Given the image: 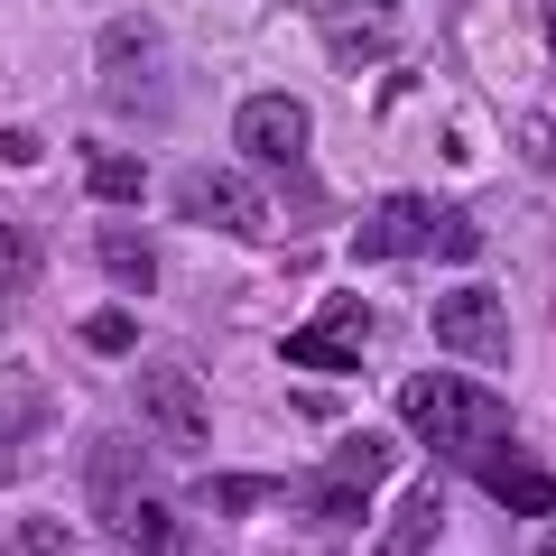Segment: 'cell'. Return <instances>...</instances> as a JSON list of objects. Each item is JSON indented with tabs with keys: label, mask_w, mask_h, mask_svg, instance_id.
<instances>
[{
	"label": "cell",
	"mask_w": 556,
	"mask_h": 556,
	"mask_svg": "<svg viewBox=\"0 0 556 556\" xmlns=\"http://www.w3.org/2000/svg\"><path fill=\"white\" fill-rule=\"evenodd\" d=\"M399 427H408L417 445H437L445 464H482L492 445H510V408H501L482 380H464V371H417L408 390H399Z\"/></svg>",
	"instance_id": "cell-1"
},
{
	"label": "cell",
	"mask_w": 556,
	"mask_h": 556,
	"mask_svg": "<svg viewBox=\"0 0 556 556\" xmlns=\"http://www.w3.org/2000/svg\"><path fill=\"white\" fill-rule=\"evenodd\" d=\"M102 65V102H121V112H167V38L159 20H112L93 47Z\"/></svg>",
	"instance_id": "cell-2"
},
{
	"label": "cell",
	"mask_w": 556,
	"mask_h": 556,
	"mask_svg": "<svg viewBox=\"0 0 556 556\" xmlns=\"http://www.w3.org/2000/svg\"><path fill=\"white\" fill-rule=\"evenodd\" d=\"M177 214L204 223V232H223V241H260L269 232V195H260L241 167H214V159L177 177Z\"/></svg>",
	"instance_id": "cell-3"
},
{
	"label": "cell",
	"mask_w": 556,
	"mask_h": 556,
	"mask_svg": "<svg viewBox=\"0 0 556 556\" xmlns=\"http://www.w3.org/2000/svg\"><path fill=\"white\" fill-rule=\"evenodd\" d=\"M437 343L455 362H473V371H501L510 362V316H501L492 288H445L437 298Z\"/></svg>",
	"instance_id": "cell-4"
},
{
	"label": "cell",
	"mask_w": 556,
	"mask_h": 556,
	"mask_svg": "<svg viewBox=\"0 0 556 556\" xmlns=\"http://www.w3.org/2000/svg\"><path fill=\"white\" fill-rule=\"evenodd\" d=\"M232 149L251 167H288V177H298L306 167V102L298 93H251L232 112Z\"/></svg>",
	"instance_id": "cell-5"
},
{
	"label": "cell",
	"mask_w": 556,
	"mask_h": 556,
	"mask_svg": "<svg viewBox=\"0 0 556 556\" xmlns=\"http://www.w3.org/2000/svg\"><path fill=\"white\" fill-rule=\"evenodd\" d=\"M437 223H445V204H427V195H380L371 223L353 232V251H362V260H427V251H437Z\"/></svg>",
	"instance_id": "cell-6"
},
{
	"label": "cell",
	"mask_w": 556,
	"mask_h": 556,
	"mask_svg": "<svg viewBox=\"0 0 556 556\" xmlns=\"http://www.w3.org/2000/svg\"><path fill=\"white\" fill-rule=\"evenodd\" d=\"M139 417H149L167 445H204V390H195V371H186V362H149V371H139Z\"/></svg>",
	"instance_id": "cell-7"
},
{
	"label": "cell",
	"mask_w": 556,
	"mask_h": 556,
	"mask_svg": "<svg viewBox=\"0 0 556 556\" xmlns=\"http://www.w3.org/2000/svg\"><path fill=\"white\" fill-rule=\"evenodd\" d=\"M362 343H371V306H362V298H334L316 325H306V334H288V362H306V371H334V380H343V371L362 362Z\"/></svg>",
	"instance_id": "cell-8"
},
{
	"label": "cell",
	"mask_w": 556,
	"mask_h": 556,
	"mask_svg": "<svg viewBox=\"0 0 556 556\" xmlns=\"http://www.w3.org/2000/svg\"><path fill=\"white\" fill-rule=\"evenodd\" d=\"M473 482L501 501V510H519V519H547L556 510V473L529 455V445H492V455L473 464Z\"/></svg>",
	"instance_id": "cell-9"
},
{
	"label": "cell",
	"mask_w": 556,
	"mask_h": 556,
	"mask_svg": "<svg viewBox=\"0 0 556 556\" xmlns=\"http://www.w3.org/2000/svg\"><path fill=\"white\" fill-rule=\"evenodd\" d=\"M325 38H334V75H362L371 56H390V38H399V0H334Z\"/></svg>",
	"instance_id": "cell-10"
},
{
	"label": "cell",
	"mask_w": 556,
	"mask_h": 556,
	"mask_svg": "<svg viewBox=\"0 0 556 556\" xmlns=\"http://www.w3.org/2000/svg\"><path fill=\"white\" fill-rule=\"evenodd\" d=\"M93 260H102V278H112L121 298H149V288H159V251H149V232H139V223H102Z\"/></svg>",
	"instance_id": "cell-11"
},
{
	"label": "cell",
	"mask_w": 556,
	"mask_h": 556,
	"mask_svg": "<svg viewBox=\"0 0 556 556\" xmlns=\"http://www.w3.org/2000/svg\"><path fill=\"white\" fill-rule=\"evenodd\" d=\"M84 492H93L102 519H121V501H139V445L93 437V455H84Z\"/></svg>",
	"instance_id": "cell-12"
},
{
	"label": "cell",
	"mask_w": 556,
	"mask_h": 556,
	"mask_svg": "<svg viewBox=\"0 0 556 556\" xmlns=\"http://www.w3.org/2000/svg\"><path fill=\"white\" fill-rule=\"evenodd\" d=\"M112 529H121V547H130V556H186V519L167 510L159 492L121 501V519H112Z\"/></svg>",
	"instance_id": "cell-13"
},
{
	"label": "cell",
	"mask_w": 556,
	"mask_h": 556,
	"mask_svg": "<svg viewBox=\"0 0 556 556\" xmlns=\"http://www.w3.org/2000/svg\"><path fill=\"white\" fill-rule=\"evenodd\" d=\"M437 519H445L437 482H417V492L399 501V519H390V538H380V556H427V547H437Z\"/></svg>",
	"instance_id": "cell-14"
},
{
	"label": "cell",
	"mask_w": 556,
	"mask_h": 556,
	"mask_svg": "<svg viewBox=\"0 0 556 556\" xmlns=\"http://www.w3.org/2000/svg\"><path fill=\"white\" fill-rule=\"evenodd\" d=\"M390 464H399V445L380 437V427H353V437H334V482H353V492H371Z\"/></svg>",
	"instance_id": "cell-15"
},
{
	"label": "cell",
	"mask_w": 556,
	"mask_h": 556,
	"mask_svg": "<svg viewBox=\"0 0 556 556\" xmlns=\"http://www.w3.org/2000/svg\"><path fill=\"white\" fill-rule=\"evenodd\" d=\"M38 417H47V380L38 371H0V445L38 437Z\"/></svg>",
	"instance_id": "cell-16"
},
{
	"label": "cell",
	"mask_w": 556,
	"mask_h": 556,
	"mask_svg": "<svg viewBox=\"0 0 556 556\" xmlns=\"http://www.w3.org/2000/svg\"><path fill=\"white\" fill-rule=\"evenodd\" d=\"M84 186H93V204H139V186H149V167H139V159H112V149H102V159L84 167Z\"/></svg>",
	"instance_id": "cell-17"
},
{
	"label": "cell",
	"mask_w": 556,
	"mask_h": 556,
	"mask_svg": "<svg viewBox=\"0 0 556 556\" xmlns=\"http://www.w3.org/2000/svg\"><path fill=\"white\" fill-rule=\"evenodd\" d=\"M28 278H38V241H28L20 223H0V306L28 298Z\"/></svg>",
	"instance_id": "cell-18"
},
{
	"label": "cell",
	"mask_w": 556,
	"mask_h": 556,
	"mask_svg": "<svg viewBox=\"0 0 556 556\" xmlns=\"http://www.w3.org/2000/svg\"><path fill=\"white\" fill-rule=\"evenodd\" d=\"M195 501L204 510H260V501H269V473H214Z\"/></svg>",
	"instance_id": "cell-19"
},
{
	"label": "cell",
	"mask_w": 556,
	"mask_h": 556,
	"mask_svg": "<svg viewBox=\"0 0 556 556\" xmlns=\"http://www.w3.org/2000/svg\"><path fill=\"white\" fill-rule=\"evenodd\" d=\"M306 510H316L325 529H362V492H353V482H334V473H325L316 492H306Z\"/></svg>",
	"instance_id": "cell-20"
},
{
	"label": "cell",
	"mask_w": 556,
	"mask_h": 556,
	"mask_svg": "<svg viewBox=\"0 0 556 556\" xmlns=\"http://www.w3.org/2000/svg\"><path fill=\"white\" fill-rule=\"evenodd\" d=\"M10 556H75L65 519H10Z\"/></svg>",
	"instance_id": "cell-21"
},
{
	"label": "cell",
	"mask_w": 556,
	"mask_h": 556,
	"mask_svg": "<svg viewBox=\"0 0 556 556\" xmlns=\"http://www.w3.org/2000/svg\"><path fill=\"white\" fill-rule=\"evenodd\" d=\"M84 343H93V353H130V343H139L130 306H102V316H84Z\"/></svg>",
	"instance_id": "cell-22"
},
{
	"label": "cell",
	"mask_w": 556,
	"mask_h": 556,
	"mask_svg": "<svg viewBox=\"0 0 556 556\" xmlns=\"http://www.w3.org/2000/svg\"><path fill=\"white\" fill-rule=\"evenodd\" d=\"M473 241H482V232H473L464 214H445V223H437V251H445V260H473Z\"/></svg>",
	"instance_id": "cell-23"
},
{
	"label": "cell",
	"mask_w": 556,
	"mask_h": 556,
	"mask_svg": "<svg viewBox=\"0 0 556 556\" xmlns=\"http://www.w3.org/2000/svg\"><path fill=\"white\" fill-rule=\"evenodd\" d=\"M0 167H38V130H0Z\"/></svg>",
	"instance_id": "cell-24"
},
{
	"label": "cell",
	"mask_w": 556,
	"mask_h": 556,
	"mask_svg": "<svg viewBox=\"0 0 556 556\" xmlns=\"http://www.w3.org/2000/svg\"><path fill=\"white\" fill-rule=\"evenodd\" d=\"M0 334H10V306H0Z\"/></svg>",
	"instance_id": "cell-25"
}]
</instances>
